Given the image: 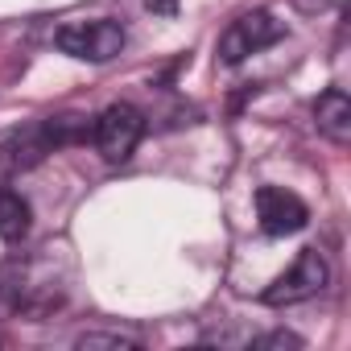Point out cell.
<instances>
[{
  "mask_svg": "<svg viewBox=\"0 0 351 351\" xmlns=\"http://www.w3.org/2000/svg\"><path fill=\"white\" fill-rule=\"evenodd\" d=\"M91 136H95V149L104 153V161H128L145 136V116L132 104H112L99 112Z\"/></svg>",
  "mask_w": 351,
  "mask_h": 351,
  "instance_id": "4",
  "label": "cell"
},
{
  "mask_svg": "<svg viewBox=\"0 0 351 351\" xmlns=\"http://www.w3.org/2000/svg\"><path fill=\"white\" fill-rule=\"evenodd\" d=\"M330 285V265L318 248H302L298 261L261 293L269 306H293V302H306V298H318L322 289Z\"/></svg>",
  "mask_w": 351,
  "mask_h": 351,
  "instance_id": "3",
  "label": "cell"
},
{
  "mask_svg": "<svg viewBox=\"0 0 351 351\" xmlns=\"http://www.w3.org/2000/svg\"><path fill=\"white\" fill-rule=\"evenodd\" d=\"M314 124L326 141L347 145L351 141V99H347V91H339V87L322 91L318 104H314Z\"/></svg>",
  "mask_w": 351,
  "mask_h": 351,
  "instance_id": "6",
  "label": "cell"
},
{
  "mask_svg": "<svg viewBox=\"0 0 351 351\" xmlns=\"http://www.w3.org/2000/svg\"><path fill=\"white\" fill-rule=\"evenodd\" d=\"M256 219L265 236H293L310 223V207L281 186H261L256 191Z\"/></svg>",
  "mask_w": 351,
  "mask_h": 351,
  "instance_id": "5",
  "label": "cell"
},
{
  "mask_svg": "<svg viewBox=\"0 0 351 351\" xmlns=\"http://www.w3.org/2000/svg\"><path fill=\"white\" fill-rule=\"evenodd\" d=\"M252 347H261V351H285V347H302V339L293 335V330H269V335H256V339H248Z\"/></svg>",
  "mask_w": 351,
  "mask_h": 351,
  "instance_id": "9",
  "label": "cell"
},
{
  "mask_svg": "<svg viewBox=\"0 0 351 351\" xmlns=\"http://www.w3.org/2000/svg\"><path fill=\"white\" fill-rule=\"evenodd\" d=\"M29 223H34V211L29 203L9 191V186H0V240H9V244H21L29 236Z\"/></svg>",
  "mask_w": 351,
  "mask_h": 351,
  "instance_id": "7",
  "label": "cell"
},
{
  "mask_svg": "<svg viewBox=\"0 0 351 351\" xmlns=\"http://www.w3.org/2000/svg\"><path fill=\"white\" fill-rule=\"evenodd\" d=\"M285 38V25L269 13V9H252V13H240L223 34H219V62L223 66H240L244 58L277 46Z\"/></svg>",
  "mask_w": 351,
  "mask_h": 351,
  "instance_id": "1",
  "label": "cell"
},
{
  "mask_svg": "<svg viewBox=\"0 0 351 351\" xmlns=\"http://www.w3.org/2000/svg\"><path fill=\"white\" fill-rule=\"evenodd\" d=\"M145 9L161 13V17H173V13H178V0H145Z\"/></svg>",
  "mask_w": 351,
  "mask_h": 351,
  "instance_id": "10",
  "label": "cell"
},
{
  "mask_svg": "<svg viewBox=\"0 0 351 351\" xmlns=\"http://www.w3.org/2000/svg\"><path fill=\"white\" fill-rule=\"evenodd\" d=\"M75 347H79V351H95V347H108V351H136L141 343L128 339V335H116V330H83V335L75 339Z\"/></svg>",
  "mask_w": 351,
  "mask_h": 351,
  "instance_id": "8",
  "label": "cell"
},
{
  "mask_svg": "<svg viewBox=\"0 0 351 351\" xmlns=\"http://www.w3.org/2000/svg\"><path fill=\"white\" fill-rule=\"evenodd\" d=\"M124 42H128L124 25L108 21V17H99V21H71V25H62L54 34V46L62 54L79 58V62H112L124 50Z\"/></svg>",
  "mask_w": 351,
  "mask_h": 351,
  "instance_id": "2",
  "label": "cell"
}]
</instances>
